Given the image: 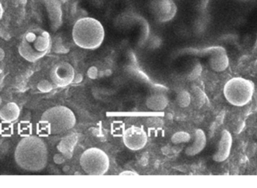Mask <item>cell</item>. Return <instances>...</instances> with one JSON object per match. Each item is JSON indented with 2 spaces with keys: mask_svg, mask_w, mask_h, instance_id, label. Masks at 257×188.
I'll return each mask as SVG.
<instances>
[{
  "mask_svg": "<svg viewBox=\"0 0 257 188\" xmlns=\"http://www.w3.org/2000/svg\"><path fill=\"white\" fill-rule=\"evenodd\" d=\"M232 145V135L228 130H223L219 143L218 150L213 157L214 160L216 162H223L226 160L230 154Z\"/></svg>",
  "mask_w": 257,
  "mask_h": 188,
  "instance_id": "obj_10",
  "label": "cell"
},
{
  "mask_svg": "<svg viewBox=\"0 0 257 188\" xmlns=\"http://www.w3.org/2000/svg\"><path fill=\"white\" fill-rule=\"evenodd\" d=\"M120 175H138L136 172H132V171H125V172L120 173Z\"/></svg>",
  "mask_w": 257,
  "mask_h": 188,
  "instance_id": "obj_14",
  "label": "cell"
},
{
  "mask_svg": "<svg viewBox=\"0 0 257 188\" xmlns=\"http://www.w3.org/2000/svg\"><path fill=\"white\" fill-rule=\"evenodd\" d=\"M51 48L49 33L42 29H34L24 35L18 47V52L24 60L35 63L45 57Z\"/></svg>",
  "mask_w": 257,
  "mask_h": 188,
  "instance_id": "obj_3",
  "label": "cell"
},
{
  "mask_svg": "<svg viewBox=\"0 0 257 188\" xmlns=\"http://www.w3.org/2000/svg\"><path fill=\"white\" fill-rule=\"evenodd\" d=\"M53 84L57 87H65L71 84L75 78V69L70 63L60 62L54 65L50 72Z\"/></svg>",
  "mask_w": 257,
  "mask_h": 188,
  "instance_id": "obj_7",
  "label": "cell"
},
{
  "mask_svg": "<svg viewBox=\"0 0 257 188\" xmlns=\"http://www.w3.org/2000/svg\"><path fill=\"white\" fill-rule=\"evenodd\" d=\"M15 160L21 169L28 172H39L48 164V151L43 139L38 136L23 138L17 145Z\"/></svg>",
  "mask_w": 257,
  "mask_h": 188,
  "instance_id": "obj_1",
  "label": "cell"
},
{
  "mask_svg": "<svg viewBox=\"0 0 257 188\" xmlns=\"http://www.w3.org/2000/svg\"><path fill=\"white\" fill-rule=\"evenodd\" d=\"M39 124L41 128L48 134L60 135L75 127L76 118L69 108L54 106L44 112Z\"/></svg>",
  "mask_w": 257,
  "mask_h": 188,
  "instance_id": "obj_4",
  "label": "cell"
},
{
  "mask_svg": "<svg viewBox=\"0 0 257 188\" xmlns=\"http://www.w3.org/2000/svg\"><path fill=\"white\" fill-rule=\"evenodd\" d=\"M80 165L89 175H103L109 169V157L106 153L97 148L86 150L80 159Z\"/></svg>",
  "mask_w": 257,
  "mask_h": 188,
  "instance_id": "obj_6",
  "label": "cell"
},
{
  "mask_svg": "<svg viewBox=\"0 0 257 188\" xmlns=\"http://www.w3.org/2000/svg\"><path fill=\"white\" fill-rule=\"evenodd\" d=\"M37 87L42 93H48L52 90L53 84L47 80H43L38 84Z\"/></svg>",
  "mask_w": 257,
  "mask_h": 188,
  "instance_id": "obj_13",
  "label": "cell"
},
{
  "mask_svg": "<svg viewBox=\"0 0 257 188\" xmlns=\"http://www.w3.org/2000/svg\"><path fill=\"white\" fill-rule=\"evenodd\" d=\"M153 12L158 21L166 22L175 17L177 6L172 0H154Z\"/></svg>",
  "mask_w": 257,
  "mask_h": 188,
  "instance_id": "obj_9",
  "label": "cell"
},
{
  "mask_svg": "<svg viewBox=\"0 0 257 188\" xmlns=\"http://www.w3.org/2000/svg\"><path fill=\"white\" fill-rule=\"evenodd\" d=\"M21 115V109L14 102L7 103L0 109V118L6 123L17 121Z\"/></svg>",
  "mask_w": 257,
  "mask_h": 188,
  "instance_id": "obj_12",
  "label": "cell"
},
{
  "mask_svg": "<svg viewBox=\"0 0 257 188\" xmlns=\"http://www.w3.org/2000/svg\"><path fill=\"white\" fill-rule=\"evenodd\" d=\"M123 141L126 148L132 151H139L145 148L148 142L146 132L142 127L132 126L125 130Z\"/></svg>",
  "mask_w": 257,
  "mask_h": 188,
  "instance_id": "obj_8",
  "label": "cell"
},
{
  "mask_svg": "<svg viewBox=\"0 0 257 188\" xmlns=\"http://www.w3.org/2000/svg\"><path fill=\"white\" fill-rule=\"evenodd\" d=\"M3 15H4V8H3V4L0 2V20L3 18Z\"/></svg>",
  "mask_w": 257,
  "mask_h": 188,
  "instance_id": "obj_16",
  "label": "cell"
},
{
  "mask_svg": "<svg viewBox=\"0 0 257 188\" xmlns=\"http://www.w3.org/2000/svg\"><path fill=\"white\" fill-rule=\"evenodd\" d=\"M44 3H45L52 28L54 30L59 28L62 24V15H63L60 0H44Z\"/></svg>",
  "mask_w": 257,
  "mask_h": 188,
  "instance_id": "obj_11",
  "label": "cell"
},
{
  "mask_svg": "<svg viewBox=\"0 0 257 188\" xmlns=\"http://www.w3.org/2000/svg\"><path fill=\"white\" fill-rule=\"evenodd\" d=\"M72 39L80 48L96 49L103 42L105 30L102 24L95 18H81L76 21L72 29Z\"/></svg>",
  "mask_w": 257,
  "mask_h": 188,
  "instance_id": "obj_2",
  "label": "cell"
},
{
  "mask_svg": "<svg viewBox=\"0 0 257 188\" xmlns=\"http://www.w3.org/2000/svg\"><path fill=\"white\" fill-rule=\"evenodd\" d=\"M5 57H6V53H5L3 48H0V61L4 60Z\"/></svg>",
  "mask_w": 257,
  "mask_h": 188,
  "instance_id": "obj_15",
  "label": "cell"
},
{
  "mask_svg": "<svg viewBox=\"0 0 257 188\" xmlns=\"http://www.w3.org/2000/svg\"><path fill=\"white\" fill-rule=\"evenodd\" d=\"M2 103H3V100H2L1 97H0V106H1Z\"/></svg>",
  "mask_w": 257,
  "mask_h": 188,
  "instance_id": "obj_17",
  "label": "cell"
},
{
  "mask_svg": "<svg viewBox=\"0 0 257 188\" xmlns=\"http://www.w3.org/2000/svg\"><path fill=\"white\" fill-rule=\"evenodd\" d=\"M223 93L228 103L232 106H244L253 98L254 84L250 80L235 77L226 82Z\"/></svg>",
  "mask_w": 257,
  "mask_h": 188,
  "instance_id": "obj_5",
  "label": "cell"
}]
</instances>
